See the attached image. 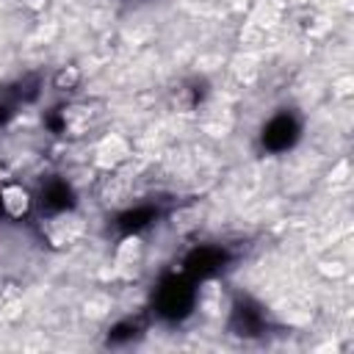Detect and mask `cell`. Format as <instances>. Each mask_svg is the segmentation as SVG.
Here are the masks:
<instances>
[{
	"instance_id": "7a4b0ae2",
	"label": "cell",
	"mask_w": 354,
	"mask_h": 354,
	"mask_svg": "<svg viewBox=\"0 0 354 354\" xmlns=\"http://www.w3.org/2000/svg\"><path fill=\"white\" fill-rule=\"evenodd\" d=\"M127 158V147H124V141L122 138H116V136H108L100 147H97V163L100 166H105V169H113L119 160H124Z\"/></svg>"
},
{
	"instance_id": "6da1fadb",
	"label": "cell",
	"mask_w": 354,
	"mask_h": 354,
	"mask_svg": "<svg viewBox=\"0 0 354 354\" xmlns=\"http://www.w3.org/2000/svg\"><path fill=\"white\" fill-rule=\"evenodd\" d=\"M0 205H3L6 216L19 218V216H25L28 207H30V194H28L22 185H6V188L0 191Z\"/></svg>"
}]
</instances>
